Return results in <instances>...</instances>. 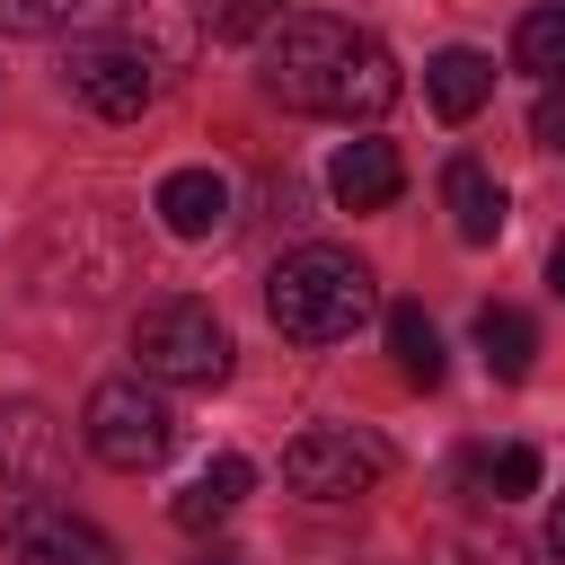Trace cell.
Segmentation results:
<instances>
[{
    "label": "cell",
    "instance_id": "5bb4252c",
    "mask_svg": "<svg viewBox=\"0 0 565 565\" xmlns=\"http://www.w3.org/2000/svg\"><path fill=\"white\" fill-rule=\"evenodd\" d=\"M247 486H256V468H247L238 450H221V459H212V468H203V477L177 494V530H212V521H221V512H230Z\"/></svg>",
    "mask_w": 565,
    "mask_h": 565
},
{
    "label": "cell",
    "instance_id": "2e32d148",
    "mask_svg": "<svg viewBox=\"0 0 565 565\" xmlns=\"http://www.w3.org/2000/svg\"><path fill=\"white\" fill-rule=\"evenodd\" d=\"M512 62L539 71V79H565V0H539V9L512 26Z\"/></svg>",
    "mask_w": 565,
    "mask_h": 565
},
{
    "label": "cell",
    "instance_id": "ba28073f",
    "mask_svg": "<svg viewBox=\"0 0 565 565\" xmlns=\"http://www.w3.org/2000/svg\"><path fill=\"white\" fill-rule=\"evenodd\" d=\"M150 212L168 221V238H221L230 230V177L221 168H177V177H159Z\"/></svg>",
    "mask_w": 565,
    "mask_h": 565
},
{
    "label": "cell",
    "instance_id": "7c38bea8",
    "mask_svg": "<svg viewBox=\"0 0 565 565\" xmlns=\"http://www.w3.org/2000/svg\"><path fill=\"white\" fill-rule=\"evenodd\" d=\"M441 203H450V230H459L468 247H494V238H503V185H494L477 159H450V168H441Z\"/></svg>",
    "mask_w": 565,
    "mask_h": 565
},
{
    "label": "cell",
    "instance_id": "44dd1931",
    "mask_svg": "<svg viewBox=\"0 0 565 565\" xmlns=\"http://www.w3.org/2000/svg\"><path fill=\"white\" fill-rule=\"evenodd\" d=\"M530 141H539V150H565V79L539 88V106H530Z\"/></svg>",
    "mask_w": 565,
    "mask_h": 565
},
{
    "label": "cell",
    "instance_id": "ffe728a7",
    "mask_svg": "<svg viewBox=\"0 0 565 565\" xmlns=\"http://www.w3.org/2000/svg\"><path fill=\"white\" fill-rule=\"evenodd\" d=\"M71 18V0H0V26L9 35H53Z\"/></svg>",
    "mask_w": 565,
    "mask_h": 565
},
{
    "label": "cell",
    "instance_id": "cb8c5ba5",
    "mask_svg": "<svg viewBox=\"0 0 565 565\" xmlns=\"http://www.w3.org/2000/svg\"><path fill=\"white\" fill-rule=\"evenodd\" d=\"M203 565H238V556H203Z\"/></svg>",
    "mask_w": 565,
    "mask_h": 565
},
{
    "label": "cell",
    "instance_id": "277c9868",
    "mask_svg": "<svg viewBox=\"0 0 565 565\" xmlns=\"http://www.w3.org/2000/svg\"><path fill=\"white\" fill-rule=\"evenodd\" d=\"M362 35H371V26H353V18H282L274 44H265V88H274L282 106H300V115H327L335 71L353 62Z\"/></svg>",
    "mask_w": 565,
    "mask_h": 565
},
{
    "label": "cell",
    "instance_id": "8fae6325",
    "mask_svg": "<svg viewBox=\"0 0 565 565\" xmlns=\"http://www.w3.org/2000/svg\"><path fill=\"white\" fill-rule=\"evenodd\" d=\"M424 97H433V115H441V124H468V115L494 97V62H486L477 44H450V53H433V62H424Z\"/></svg>",
    "mask_w": 565,
    "mask_h": 565
},
{
    "label": "cell",
    "instance_id": "8992f818",
    "mask_svg": "<svg viewBox=\"0 0 565 565\" xmlns=\"http://www.w3.org/2000/svg\"><path fill=\"white\" fill-rule=\"evenodd\" d=\"M380 477H388V441H371V433H353V424H318V433H300V441L282 450V486L309 494V503H353V494H371Z\"/></svg>",
    "mask_w": 565,
    "mask_h": 565
},
{
    "label": "cell",
    "instance_id": "6da1fadb",
    "mask_svg": "<svg viewBox=\"0 0 565 565\" xmlns=\"http://www.w3.org/2000/svg\"><path fill=\"white\" fill-rule=\"evenodd\" d=\"M371 265L353 256V247H291L274 274H265V309H274V327L291 335V344H344L362 318H371Z\"/></svg>",
    "mask_w": 565,
    "mask_h": 565
},
{
    "label": "cell",
    "instance_id": "9c48e42d",
    "mask_svg": "<svg viewBox=\"0 0 565 565\" xmlns=\"http://www.w3.org/2000/svg\"><path fill=\"white\" fill-rule=\"evenodd\" d=\"M397 185H406V168H397L388 141H344V150L327 159V194H335L344 212H388Z\"/></svg>",
    "mask_w": 565,
    "mask_h": 565
},
{
    "label": "cell",
    "instance_id": "5b68a950",
    "mask_svg": "<svg viewBox=\"0 0 565 565\" xmlns=\"http://www.w3.org/2000/svg\"><path fill=\"white\" fill-rule=\"evenodd\" d=\"M62 79H71V97H79L88 115H106V124H132V115L159 97V62H150L124 26H115V35H71Z\"/></svg>",
    "mask_w": 565,
    "mask_h": 565
},
{
    "label": "cell",
    "instance_id": "52a82bcc",
    "mask_svg": "<svg viewBox=\"0 0 565 565\" xmlns=\"http://www.w3.org/2000/svg\"><path fill=\"white\" fill-rule=\"evenodd\" d=\"M0 539H9V556H18V565H124V556H115V539H106L88 512L53 503V494H18V503H9V521H0Z\"/></svg>",
    "mask_w": 565,
    "mask_h": 565
},
{
    "label": "cell",
    "instance_id": "603a6c76",
    "mask_svg": "<svg viewBox=\"0 0 565 565\" xmlns=\"http://www.w3.org/2000/svg\"><path fill=\"white\" fill-rule=\"evenodd\" d=\"M547 291H556V300H565V238H556V247H547Z\"/></svg>",
    "mask_w": 565,
    "mask_h": 565
},
{
    "label": "cell",
    "instance_id": "4fadbf2b",
    "mask_svg": "<svg viewBox=\"0 0 565 565\" xmlns=\"http://www.w3.org/2000/svg\"><path fill=\"white\" fill-rule=\"evenodd\" d=\"M477 353H486V371L512 388V380H530V353H539V327L512 309V300H486L477 309Z\"/></svg>",
    "mask_w": 565,
    "mask_h": 565
},
{
    "label": "cell",
    "instance_id": "ac0fdd59",
    "mask_svg": "<svg viewBox=\"0 0 565 565\" xmlns=\"http://www.w3.org/2000/svg\"><path fill=\"white\" fill-rule=\"evenodd\" d=\"M433 565H521V547L494 539V530H450V539L433 547Z\"/></svg>",
    "mask_w": 565,
    "mask_h": 565
},
{
    "label": "cell",
    "instance_id": "3957f363",
    "mask_svg": "<svg viewBox=\"0 0 565 565\" xmlns=\"http://www.w3.org/2000/svg\"><path fill=\"white\" fill-rule=\"evenodd\" d=\"M79 433H88V450L106 459V468H124V477H141V468H159L168 450H177V415H168V397H159V380H97L88 388V406H79Z\"/></svg>",
    "mask_w": 565,
    "mask_h": 565
},
{
    "label": "cell",
    "instance_id": "7a4b0ae2",
    "mask_svg": "<svg viewBox=\"0 0 565 565\" xmlns=\"http://www.w3.org/2000/svg\"><path fill=\"white\" fill-rule=\"evenodd\" d=\"M132 362L159 388H221L230 380V327L212 318V300L168 291V300H150L132 318Z\"/></svg>",
    "mask_w": 565,
    "mask_h": 565
},
{
    "label": "cell",
    "instance_id": "9a60e30c",
    "mask_svg": "<svg viewBox=\"0 0 565 565\" xmlns=\"http://www.w3.org/2000/svg\"><path fill=\"white\" fill-rule=\"evenodd\" d=\"M388 353H397V371H406L415 388H433V380H441V327H433L415 300H397V309H388Z\"/></svg>",
    "mask_w": 565,
    "mask_h": 565
},
{
    "label": "cell",
    "instance_id": "7402d4cb",
    "mask_svg": "<svg viewBox=\"0 0 565 565\" xmlns=\"http://www.w3.org/2000/svg\"><path fill=\"white\" fill-rule=\"evenodd\" d=\"M547 556L565 565V494H556V512H547Z\"/></svg>",
    "mask_w": 565,
    "mask_h": 565
},
{
    "label": "cell",
    "instance_id": "d6986e66",
    "mask_svg": "<svg viewBox=\"0 0 565 565\" xmlns=\"http://www.w3.org/2000/svg\"><path fill=\"white\" fill-rule=\"evenodd\" d=\"M282 9H291V0H221V18H212V26L238 44V35H265V26H282Z\"/></svg>",
    "mask_w": 565,
    "mask_h": 565
},
{
    "label": "cell",
    "instance_id": "30bf717a",
    "mask_svg": "<svg viewBox=\"0 0 565 565\" xmlns=\"http://www.w3.org/2000/svg\"><path fill=\"white\" fill-rule=\"evenodd\" d=\"M53 450H62L53 415L35 397H0V486H35L53 468Z\"/></svg>",
    "mask_w": 565,
    "mask_h": 565
},
{
    "label": "cell",
    "instance_id": "e0dca14e",
    "mask_svg": "<svg viewBox=\"0 0 565 565\" xmlns=\"http://www.w3.org/2000/svg\"><path fill=\"white\" fill-rule=\"evenodd\" d=\"M459 486H486L494 503H512V494L539 486V450H530V441H503L494 459H459Z\"/></svg>",
    "mask_w": 565,
    "mask_h": 565
}]
</instances>
